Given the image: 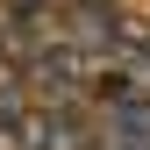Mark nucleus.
Segmentation results:
<instances>
[{
  "label": "nucleus",
  "instance_id": "f257e3e1",
  "mask_svg": "<svg viewBox=\"0 0 150 150\" xmlns=\"http://www.w3.org/2000/svg\"><path fill=\"white\" fill-rule=\"evenodd\" d=\"M100 129H86V107H29L14 129V150H93Z\"/></svg>",
  "mask_w": 150,
  "mask_h": 150
},
{
  "label": "nucleus",
  "instance_id": "f03ea898",
  "mask_svg": "<svg viewBox=\"0 0 150 150\" xmlns=\"http://www.w3.org/2000/svg\"><path fill=\"white\" fill-rule=\"evenodd\" d=\"M64 7H115V0H64Z\"/></svg>",
  "mask_w": 150,
  "mask_h": 150
}]
</instances>
